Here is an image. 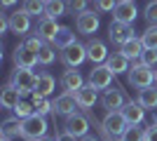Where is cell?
Returning <instances> with one entry per match:
<instances>
[{"mask_svg": "<svg viewBox=\"0 0 157 141\" xmlns=\"http://www.w3.org/2000/svg\"><path fill=\"white\" fill-rule=\"evenodd\" d=\"M127 80H129L131 87H136V89L152 87V85H155V68L145 66L143 61H136V64H131V68L127 71Z\"/></svg>", "mask_w": 157, "mask_h": 141, "instance_id": "6da1fadb", "label": "cell"}, {"mask_svg": "<svg viewBox=\"0 0 157 141\" xmlns=\"http://www.w3.org/2000/svg\"><path fill=\"white\" fill-rule=\"evenodd\" d=\"M61 87H63V92L75 94L78 89L85 87V80H82V75H80L75 68H71V71H66V73L61 75Z\"/></svg>", "mask_w": 157, "mask_h": 141, "instance_id": "e0dca14e", "label": "cell"}, {"mask_svg": "<svg viewBox=\"0 0 157 141\" xmlns=\"http://www.w3.org/2000/svg\"><path fill=\"white\" fill-rule=\"evenodd\" d=\"M56 141H78V139H75L71 132H66V129H63V132H59V134H56Z\"/></svg>", "mask_w": 157, "mask_h": 141, "instance_id": "60d3db41", "label": "cell"}, {"mask_svg": "<svg viewBox=\"0 0 157 141\" xmlns=\"http://www.w3.org/2000/svg\"><path fill=\"white\" fill-rule=\"evenodd\" d=\"M66 132H71L75 139H82V136L89 134V127H92V122H89V115L85 113H73L66 118Z\"/></svg>", "mask_w": 157, "mask_h": 141, "instance_id": "52a82bcc", "label": "cell"}, {"mask_svg": "<svg viewBox=\"0 0 157 141\" xmlns=\"http://www.w3.org/2000/svg\"><path fill=\"white\" fill-rule=\"evenodd\" d=\"M59 31H61V26L56 24V19H49V17H42L40 24H38V28H35V33H38L45 42H54V38H56Z\"/></svg>", "mask_w": 157, "mask_h": 141, "instance_id": "2e32d148", "label": "cell"}, {"mask_svg": "<svg viewBox=\"0 0 157 141\" xmlns=\"http://www.w3.org/2000/svg\"><path fill=\"white\" fill-rule=\"evenodd\" d=\"M124 104H127V99H124V92L120 87H115V89H103V94H101V106L110 113V111H122L124 108Z\"/></svg>", "mask_w": 157, "mask_h": 141, "instance_id": "30bf717a", "label": "cell"}, {"mask_svg": "<svg viewBox=\"0 0 157 141\" xmlns=\"http://www.w3.org/2000/svg\"><path fill=\"white\" fill-rule=\"evenodd\" d=\"M10 31V14H0V35Z\"/></svg>", "mask_w": 157, "mask_h": 141, "instance_id": "f35d334b", "label": "cell"}, {"mask_svg": "<svg viewBox=\"0 0 157 141\" xmlns=\"http://www.w3.org/2000/svg\"><path fill=\"white\" fill-rule=\"evenodd\" d=\"M101 26V19H98V14L94 10H87V12L78 14V19H75V28H78V33L82 35H94Z\"/></svg>", "mask_w": 157, "mask_h": 141, "instance_id": "ba28073f", "label": "cell"}, {"mask_svg": "<svg viewBox=\"0 0 157 141\" xmlns=\"http://www.w3.org/2000/svg\"><path fill=\"white\" fill-rule=\"evenodd\" d=\"M117 2H127V0H117Z\"/></svg>", "mask_w": 157, "mask_h": 141, "instance_id": "681fc988", "label": "cell"}, {"mask_svg": "<svg viewBox=\"0 0 157 141\" xmlns=\"http://www.w3.org/2000/svg\"><path fill=\"white\" fill-rule=\"evenodd\" d=\"M138 17V10L134 5V0H127V2H117V7L113 10V19L122 21V24H134V19Z\"/></svg>", "mask_w": 157, "mask_h": 141, "instance_id": "9a60e30c", "label": "cell"}, {"mask_svg": "<svg viewBox=\"0 0 157 141\" xmlns=\"http://www.w3.org/2000/svg\"><path fill=\"white\" fill-rule=\"evenodd\" d=\"M96 5V12H113L117 7V0H94Z\"/></svg>", "mask_w": 157, "mask_h": 141, "instance_id": "74e56055", "label": "cell"}, {"mask_svg": "<svg viewBox=\"0 0 157 141\" xmlns=\"http://www.w3.org/2000/svg\"><path fill=\"white\" fill-rule=\"evenodd\" d=\"M155 85H157V71H155Z\"/></svg>", "mask_w": 157, "mask_h": 141, "instance_id": "7dc6e473", "label": "cell"}, {"mask_svg": "<svg viewBox=\"0 0 157 141\" xmlns=\"http://www.w3.org/2000/svg\"><path fill=\"white\" fill-rule=\"evenodd\" d=\"M87 5H89V0H66V7H68V14H82L87 12Z\"/></svg>", "mask_w": 157, "mask_h": 141, "instance_id": "e575fe53", "label": "cell"}, {"mask_svg": "<svg viewBox=\"0 0 157 141\" xmlns=\"http://www.w3.org/2000/svg\"><path fill=\"white\" fill-rule=\"evenodd\" d=\"M143 40L141 38H134V40H129V42H124V45L120 47V52L124 54L129 61H141V54H143Z\"/></svg>", "mask_w": 157, "mask_h": 141, "instance_id": "7402d4cb", "label": "cell"}, {"mask_svg": "<svg viewBox=\"0 0 157 141\" xmlns=\"http://www.w3.org/2000/svg\"><path fill=\"white\" fill-rule=\"evenodd\" d=\"M0 136H5V139L21 136V118H17V115L5 118V120H2V127H0Z\"/></svg>", "mask_w": 157, "mask_h": 141, "instance_id": "603a6c76", "label": "cell"}, {"mask_svg": "<svg viewBox=\"0 0 157 141\" xmlns=\"http://www.w3.org/2000/svg\"><path fill=\"white\" fill-rule=\"evenodd\" d=\"M101 122H103L105 132L110 136H122L127 132V127H129V120L124 118L122 111H110V113H105V118Z\"/></svg>", "mask_w": 157, "mask_h": 141, "instance_id": "8992f818", "label": "cell"}, {"mask_svg": "<svg viewBox=\"0 0 157 141\" xmlns=\"http://www.w3.org/2000/svg\"><path fill=\"white\" fill-rule=\"evenodd\" d=\"M145 141H157V127H145Z\"/></svg>", "mask_w": 157, "mask_h": 141, "instance_id": "ab89813d", "label": "cell"}, {"mask_svg": "<svg viewBox=\"0 0 157 141\" xmlns=\"http://www.w3.org/2000/svg\"><path fill=\"white\" fill-rule=\"evenodd\" d=\"M80 141H101V139H96V136H92V134H87V136H82Z\"/></svg>", "mask_w": 157, "mask_h": 141, "instance_id": "ee69618b", "label": "cell"}, {"mask_svg": "<svg viewBox=\"0 0 157 141\" xmlns=\"http://www.w3.org/2000/svg\"><path fill=\"white\" fill-rule=\"evenodd\" d=\"M38 141H56V136H42V139H38Z\"/></svg>", "mask_w": 157, "mask_h": 141, "instance_id": "f6af8a7d", "label": "cell"}, {"mask_svg": "<svg viewBox=\"0 0 157 141\" xmlns=\"http://www.w3.org/2000/svg\"><path fill=\"white\" fill-rule=\"evenodd\" d=\"M141 61H143L145 66L155 68V66H157V49H143V54H141Z\"/></svg>", "mask_w": 157, "mask_h": 141, "instance_id": "8d00e7d4", "label": "cell"}, {"mask_svg": "<svg viewBox=\"0 0 157 141\" xmlns=\"http://www.w3.org/2000/svg\"><path fill=\"white\" fill-rule=\"evenodd\" d=\"M54 87H56V80H54L52 73H40V75H38L35 94H40V96H49V94L54 92Z\"/></svg>", "mask_w": 157, "mask_h": 141, "instance_id": "cb8c5ba5", "label": "cell"}, {"mask_svg": "<svg viewBox=\"0 0 157 141\" xmlns=\"http://www.w3.org/2000/svg\"><path fill=\"white\" fill-rule=\"evenodd\" d=\"M12 61H14V68H35L38 54L31 52V49L24 47V45H17L14 52H12Z\"/></svg>", "mask_w": 157, "mask_h": 141, "instance_id": "7c38bea8", "label": "cell"}, {"mask_svg": "<svg viewBox=\"0 0 157 141\" xmlns=\"http://www.w3.org/2000/svg\"><path fill=\"white\" fill-rule=\"evenodd\" d=\"M138 104L145 108V111H152V108H157V87L152 85V87H145V89H138Z\"/></svg>", "mask_w": 157, "mask_h": 141, "instance_id": "d4e9b609", "label": "cell"}, {"mask_svg": "<svg viewBox=\"0 0 157 141\" xmlns=\"http://www.w3.org/2000/svg\"><path fill=\"white\" fill-rule=\"evenodd\" d=\"M73 42H78V40H75V33H73L68 26H61V31L56 33V38H54L52 45L56 47V49H66V47L73 45Z\"/></svg>", "mask_w": 157, "mask_h": 141, "instance_id": "4316f807", "label": "cell"}, {"mask_svg": "<svg viewBox=\"0 0 157 141\" xmlns=\"http://www.w3.org/2000/svg\"><path fill=\"white\" fill-rule=\"evenodd\" d=\"M17 118H21V120H26V118H31L33 113H35V108H33V101H26V99H21L19 104H17V108L12 111Z\"/></svg>", "mask_w": 157, "mask_h": 141, "instance_id": "4dcf8cb0", "label": "cell"}, {"mask_svg": "<svg viewBox=\"0 0 157 141\" xmlns=\"http://www.w3.org/2000/svg\"><path fill=\"white\" fill-rule=\"evenodd\" d=\"M19 101H21V92L14 87L12 82H7L5 87L0 89V104H2V108H10V111H14Z\"/></svg>", "mask_w": 157, "mask_h": 141, "instance_id": "ac0fdd59", "label": "cell"}, {"mask_svg": "<svg viewBox=\"0 0 157 141\" xmlns=\"http://www.w3.org/2000/svg\"><path fill=\"white\" fill-rule=\"evenodd\" d=\"M0 141H10V139H5V136H2V139H0Z\"/></svg>", "mask_w": 157, "mask_h": 141, "instance_id": "c3c4849f", "label": "cell"}, {"mask_svg": "<svg viewBox=\"0 0 157 141\" xmlns=\"http://www.w3.org/2000/svg\"><path fill=\"white\" fill-rule=\"evenodd\" d=\"M148 125H150V127H157V108L150 111V120H148Z\"/></svg>", "mask_w": 157, "mask_h": 141, "instance_id": "b9f144b4", "label": "cell"}, {"mask_svg": "<svg viewBox=\"0 0 157 141\" xmlns=\"http://www.w3.org/2000/svg\"><path fill=\"white\" fill-rule=\"evenodd\" d=\"M38 75L33 68H14L12 78H10V82H12L14 87L21 92V96L24 94H33L35 92V85H38Z\"/></svg>", "mask_w": 157, "mask_h": 141, "instance_id": "3957f363", "label": "cell"}, {"mask_svg": "<svg viewBox=\"0 0 157 141\" xmlns=\"http://www.w3.org/2000/svg\"><path fill=\"white\" fill-rule=\"evenodd\" d=\"M143 17H145V21H148V26H157V0H152V2L145 5Z\"/></svg>", "mask_w": 157, "mask_h": 141, "instance_id": "d590c367", "label": "cell"}, {"mask_svg": "<svg viewBox=\"0 0 157 141\" xmlns=\"http://www.w3.org/2000/svg\"><path fill=\"white\" fill-rule=\"evenodd\" d=\"M122 113H124V118L129 120V125H141L143 122V118H145V108L138 104V101H134V99H129L124 104V108H122Z\"/></svg>", "mask_w": 157, "mask_h": 141, "instance_id": "ffe728a7", "label": "cell"}, {"mask_svg": "<svg viewBox=\"0 0 157 141\" xmlns=\"http://www.w3.org/2000/svg\"><path fill=\"white\" fill-rule=\"evenodd\" d=\"M110 141H122V139H120V136H115V139H110Z\"/></svg>", "mask_w": 157, "mask_h": 141, "instance_id": "bcb514c9", "label": "cell"}, {"mask_svg": "<svg viewBox=\"0 0 157 141\" xmlns=\"http://www.w3.org/2000/svg\"><path fill=\"white\" fill-rule=\"evenodd\" d=\"M31 101H33V108H35V113H38V115H49V113H54V101H49L47 96H40V94L33 92V94H31Z\"/></svg>", "mask_w": 157, "mask_h": 141, "instance_id": "484cf974", "label": "cell"}, {"mask_svg": "<svg viewBox=\"0 0 157 141\" xmlns=\"http://www.w3.org/2000/svg\"><path fill=\"white\" fill-rule=\"evenodd\" d=\"M113 80H115V73L105 64H98V66L92 68V73L87 78V85H92L94 89H108L113 85Z\"/></svg>", "mask_w": 157, "mask_h": 141, "instance_id": "5b68a950", "label": "cell"}, {"mask_svg": "<svg viewBox=\"0 0 157 141\" xmlns=\"http://www.w3.org/2000/svg\"><path fill=\"white\" fill-rule=\"evenodd\" d=\"M66 12H68V7H66L63 0H49L45 5V17H49V19H59Z\"/></svg>", "mask_w": 157, "mask_h": 141, "instance_id": "83f0119b", "label": "cell"}, {"mask_svg": "<svg viewBox=\"0 0 157 141\" xmlns=\"http://www.w3.org/2000/svg\"><path fill=\"white\" fill-rule=\"evenodd\" d=\"M45 2H49V0H45Z\"/></svg>", "mask_w": 157, "mask_h": 141, "instance_id": "f907efd6", "label": "cell"}, {"mask_svg": "<svg viewBox=\"0 0 157 141\" xmlns=\"http://www.w3.org/2000/svg\"><path fill=\"white\" fill-rule=\"evenodd\" d=\"M45 5H47L45 0H24V7H21V10L26 14H31V17H38V14L45 17Z\"/></svg>", "mask_w": 157, "mask_h": 141, "instance_id": "f1b7e54d", "label": "cell"}, {"mask_svg": "<svg viewBox=\"0 0 157 141\" xmlns=\"http://www.w3.org/2000/svg\"><path fill=\"white\" fill-rule=\"evenodd\" d=\"M61 61L66 68H78L87 61V45L82 42H73L66 49H61Z\"/></svg>", "mask_w": 157, "mask_h": 141, "instance_id": "277c9868", "label": "cell"}, {"mask_svg": "<svg viewBox=\"0 0 157 141\" xmlns=\"http://www.w3.org/2000/svg\"><path fill=\"white\" fill-rule=\"evenodd\" d=\"M105 66L110 68L115 75H120V73H127V71H129V59H127L122 52H113V54H108Z\"/></svg>", "mask_w": 157, "mask_h": 141, "instance_id": "44dd1931", "label": "cell"}, {"mask_svg": "<svg viewBox=\"0 0 157 141\" xmlns=\"http://www.w3.org/2000/svg\"><path fill=\"white\" fill-rule=\"evenodd\" d=\"M21 45H24V47H28L31 52H35V54H38L40 49L45 47V40H42V38H40V35L35 33V35H26V38H24V42H21Z\"/></svg>", "mask_w": 157, "mask_h": 141, "instance_id": "836d02e7", "label": "cell"}, {"mask_svg": "<svg viewBox=\"0 0 157 141\" xmlns=\"http://www.w3.org/2000/svg\"><path fill=\"white\" fill-rule=\"evenodd\" d=\"M47 118L45 115H38L33 113L31 118H26V120H21V136L26 141H38L42 139V136H47Z\"/></svg>", "mask_w": 157, "mask_h": 141, "instance_id": "7a4b0ae2", "label": "cell"}, {"mask_svg": "<svg viewBox=\"0 0 157 141\" xmlns=\"http://www.w3.org/2000/svg\"><path fill=\"white\" fill-rule=\"evenodd\" d=\"M108 38H110L115 45H124V42L134 40V26L131 24H122V21H115L113 19V24L108 26Z\"/></svg>", "mask_w": 157, "mask_h": 141, "instance_id": "9c48e42d", "label": "cell"}, {"mask_svg": "<svg viewBox=\"0 0 157 141\" xmlns=\"http://www.w3.org/2000/svg\"><path fill=\"white\" fill-rule=\"evenodd\" d=\"M75 99H78V106L82 108L85 113H89L94 108V104H96V89H94L92 85H85L82 89L75 92Z\"/></svg>", "mask_w": 157, "mask_h": 141, "instance_id": "d6986e66", "label": "cell"}, {"mask_svg": "<svg viewBox=\"0 0 157 141\" xmlns=\"http://www.w3.org/2000/svg\"><path fill=\"white\" fill-rule=\"evenodd\" d=\"M120 139H122V141H145V129L138 127V125H129L127 132L120 136Z\"/></svg>", "mask_w": 157, "mask_h": 141, "instance_id": "f546056e", "label": "cell"}, {"mask_svg": "<svg viewBox=\"0 0 157 141\" xmlns=\"http://www.w3.org/2000/svg\"><path fill=\"white\" fill-rule=\"evenodd\" d=\"M141 40H143L145 49H157V26H148L145 33L141 35Z\"/></svg>", "mask_w": 157, "mask_h": 141, "instance_id": "d6a6232c", "label": "cell"}, {"mask_svg": "<svg viewBox=\"0 0 157 141\" xmlns=\"http://www.w3.org/2000/svg\"><path fill=\"white\" fill-rule=\"evenodd\" d=\"M87 59L92 61L94 66L105 64V59H108V47H105V42L98 40V38H92V40L87 42Z\"/></svg>", "mask_w": 157, "mask_h": 141, "instance_id": "4fadbf2b", "label": "cell"}, {"mask_svg": "<svg viewBox=\"0 0 157 141\" xmlns=\"http://www.w3.org/2000/svg\"><path fill=\"white\" fill-rule=\"evenodd\" d=\"M14 2H17V0H0V5H2V7H12Z\"/></svg>", "mask_w": 157, "mask_h": 141, "instance_id": "7bdbcfd3", "label": "cell"}, {"mask_svg": "<svg viewBox=\"0 0 157 141\" xmlns=\"http://www.w3.org/2000/svg\"><path fill=\"white\" fill-rule=\"evenodd\" d=\"M78 99H75V94H71V92H63V94H59L56 99H54V113L56 115H63V118H68V115H73V113H78Z\"/></svg>", "mask_w": 157, "mask_h": 141, "instance_id": "8fae6325", "label": "cell"}, {"mask_svg": "<svg viewBox=\"0 0 157 141\" xmlns=\"http://www.w3.org/2000/svg\"><path fill=\"white\" fill-rule=\"evenodd\" d=\"M10 31L17 35H24L26 38L28 31H31V14H26L24 10L10 14Z\"/></svg>", "mask_w": 157, "mask_h": 141, "instance_id": "5bb4252c", "label": "cell"}, {"mask_svg": "<svg viewBox=\"0 0 157 141\" xmlns=\"http://www.w3.org/2000/svg\"><path fill=\"white\" fill-rule=\"evenodd\" d=\"M54 49H56V47H54L52 42H45V47L38 52V64H42V66H49V64L54 61V57H56V54H54Z\"/></svg>", "mask_w": 157, "mask_h": 141, "instance_id": "1f68e13d", "label": "cell"}]
</instances>
